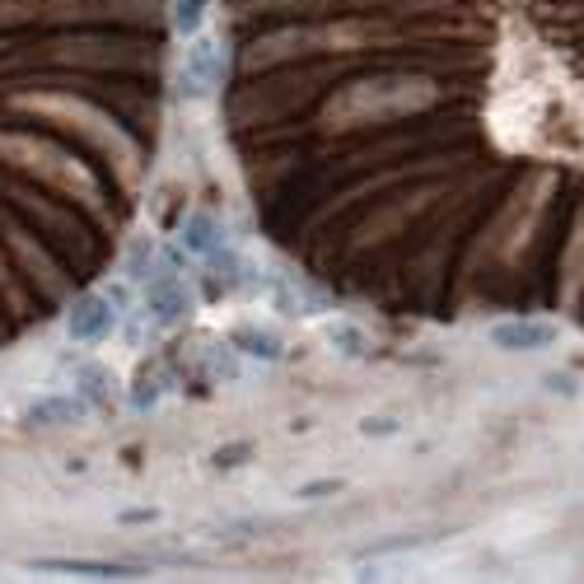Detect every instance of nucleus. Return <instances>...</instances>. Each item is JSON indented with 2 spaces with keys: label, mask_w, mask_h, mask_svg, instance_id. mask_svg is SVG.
Instances as JSON below:
<instances>
[{
  "label": "nucleus",
  "mask_w": 584,
  "mask_h": 584,
  "mask_svg": "<svg viewBox=\"0 0 584 584\" xmlns=\"http://www.w3.org/2000/svg\"><path fill=\"white\" fill-rule=\"evenodd\" d=\"M495 122H501L505 146L584 164V90L565 80L547 57H524L519 80L505 84L501 94Z\"/></svg>",
  "instance_id": "1"
},
{
  "label": "nucleus",
  "mask_w": 584,
  "mask_h": 584,
  "mask_svg": "<svg viewBox=\"0 0 584 584\" xmlns=\"http://www.w3.org/2000/svg\"><path fill=\"white\" fill-rule=\"evenodd\" d=\"M113 328V309H108V299H80L76 313H70V342H99L103 332Z\"/></svg>",
  "instance_id": "2"
},
{
  "label": "nucleus",
  "mask_w": 584,
  "mask_h": 584,
  "mask_svg": "<svg viewBox=\"0 0 584 584\" xmlns=\"http://www.w3.org/2000/svg\"><path fill=\"white\" fill-rule=\"evenodd\" d=\"M491 342L501 351H542V346L557 342V328H547V323H501L491 332Z\"/></svg>",
  "instance_id": "3"
},
{
  "label": "nucleus",
  "mask_w": 584,
  "mask_h": 584,
  "mask_svg": "<svg viewBox=\"0 0 584 584\" xmlns=\"http://www.w3.org/2000/svg\"><path fill=\"white\" fill-rule=\"evenodd\" d=\"M84 416V402L76 393H61V398H43L28 406V421L33 426H61V421H80Z\"/></svg>",
  "instance_id": "4"
},
{
  "label": "nucleus",
  "mask_w": 584,
  "mask_h": 584,
  "mask_svg": "<svg viewBox=\"0 0 584 584\" xmlns=\"http://www.w3.org/2000/svg\"><path fill=\"white\" fill-rule=\"evenodd\" d=\"M220 76V61H216V47L210 43H197L187 51V70H183V80H187V90L192 94H206L210 90V80Z\"/></svg>",
  "instance_id": "5"
},
{
  "label": "nucleus",
  "mask_w": 584,
  "mask_h": 584,
  "mask_svg": "<svg viewBox=\"0 0 584 584\" xmlns=\"http://www.w3.org/2000/svg\"><path fill=\"white\" fill-rule=\"evenodd\" d=\"M183 290H179V280L173 276H159L154 286H150V313L159 318V323H173V318H183Z\"/></svg>",
  "instance_id": "6"
},
{
  "label": "nucleus",
  "mask_w": 584,
  "mask_h": 584,
  "mask_svg": "<svg viewBox=\"0 0 584 584\" xmlns=\"http://www.w3.org/2000/svg\"><path fill=\"white\" fill-rule=\"evenodd\" d=\"M43 571H70V575H94V580L127 575L122 565H108V561H43Z\"/></svg>",
  "instance_id": "7"
},
{
  "label": "nucleus",
  "mask_w": 584,
  "mask_h": 584,
  "mask_svg": "<svg viewBox=\"0 0 584 584\" xmlns=\"http://www.w3.org/2000/svg\"><path fill=\"white\" fill-rule=\"evenodd\" d=\"M234 346L248 351V356H262V360H276L280 356V342L272 337V332H234Z\"/></svg>",
  "instance_id": "8"
},
{
  "label": "nucleus",
  "mask_w": 584,
  "mask_h": 584,
  "mask_svg": "<svg viewBox=\"0 0 584 584\" xmlns=\"http://www.w3.org/2000/svg\"><path fill=\"white\" fill-rule=\"evenodd\" d=\"M210 239H216V220H210V216H192L187 229H183V243L192 248V253H206Z\"/></svg>",
  "instance_id": "9"
},
{
  "label": "nucleus",
  "mask_w": 584,
  "mask_h": 584,
  "mask_svg": "<svg viewBox=\"0 0 584 584\" xmlns=\"http://www.w3.org/2000/svg\"><path fill=\"white\" fill-rule=\"evenodd\" d=\"M328 337H332V346H346V356H365V337L356 328H328Z\"/></svg>",
  "instance_id": "10"
},
{
  "label": "nucleus",
  "mask_w": 584,
  "mask_h": 584,
  "mask_svg": "<svg viewBox=\"0 0 584 584\" xmlns=\"http://www.w3.org/2000/svg\"><path fill=\"white\" fill-rule=\"evenodd\" d=\"M202 24V0H179V28L192 33Z\"/></svg>",
  "instance_id": "11"
},
{
  "label": "nucleus",
  "mask_w": 584,
  "mask_h": 584,
  "mask_svg": "<svg viewBox=\"0 0 584 584\" xmlns=\"http://www.w3.org/2000/svg\"><path fill=\"white\" fill-rule=\"evenodd\" d=\"M360 431H365V435H393L398 426H393V421H365Z\"/></svg>",
  "instance_id": "12"
}]
</instances>
